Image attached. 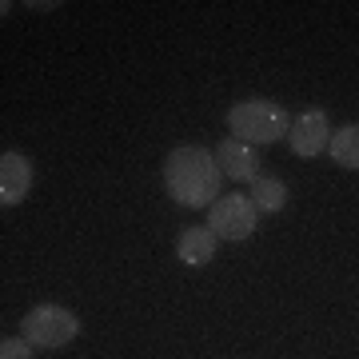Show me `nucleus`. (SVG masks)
I'll return each instance as SVG.
<instances>
[{
  "label": "nucleus",
  "instance_id": "f257e3e1",
  "mask_svg": "<svg viewBox=\"0 0 359 359\" xmlns=\"http://www.w3.org/2000/svg\"><path fill=\"white\" fill-rule=\"evenodd\" d=\"M164 188L180 208H212L224 188V172L216 164V152L200 144H180L164 156Z\"/></svg>",
  "mask_w": 359,
  "mask_h": 359
},
{
  "label": "nucleus",
  "instance_id": "f03ea898",
  "mask_svg": "<svg viewBox=\"0 0 359 359\" xmlns=\"http://www.w3.org/2000/svg\"><path fill=\"white\" fill-rule=\"evenodd\" d=\"M228 132L236 140L252 144V148H268V144L287 140L292 132V116L287 108L276 100H264V96H252V100H240L228 108Z\"/></svg>",
  "mask_w": 359,
  "mask_h": 359
},
{
  "label": "nucleus",
  "instance_id": "7ed1b4c3",
  "mask_svg": "<svg viewBox=\"0 0 359 359\" xmlns=\"http://www.w3.org/2000/svg\"><path fill=\"white\" fill-rule=\"evenodd\" d=\"M20 335L36 351H60V347H68L80 335V316L60 308V304H40V308H32L20 320Z\"/></svg>",
  "mask_w": 359,
  "mask_h": 359
},
{
  "label": "nucleus",
  "instance_id": "20e7f679",
  "mask_svg": "<svg viewBox=\"0 0 359 359\" xmlns=\"http://www.w3.org/2000/svg\"><path fill=\"white\" fill-rule=\"evenodd\" d=\"M208 228L216 231V240H228V244H240L252 231L259 228V208L252 204V196L244 192H228L219 196L216 204L208 208Z\"/></svg>",
  "mask_w": 359,
  "mask_h": 359
},
{
  "label": "nucleus",
  "instance_id": "39448f33",
  "mask_svg": "<svg viewBox=\"0 0 359 359\" xmlns=\"http://www.w3.org/2000/svg\"><path fill=\"white\" fill-rule=\"evenodd\" d=\"M287 144L299 160H316V156L327 152L332 144V124H327V112L323 108H308V112L292 116V132H287Z\"/></svg>",
  "mask_w": 359,
  "mask_h": 359
},
{
  "label": "nucleus",
  "instance_id": "423d86ee",
  "mask_svg": "<svg viewBox=\"0 0 359 359\" xmlns=\"http://www.w3.org/2000/svg\"><path fill=\"white\" fill-rule=\"evenodd\" d=\"M216 164H219V172H224V180L252 184V180H259V148L228 136V140L216 144Z\"/></svg>",
  "mask_w": 359,
  "mask_h": 359
},
{
  "label": "nucleus",
  "instance_id": "0eeeda50",
  "mask_svg": "<svg viewBox=\"0 0 359 359\" xmlns=\"http://www.w3.org/2000/svg\"><path fill=\"white\" fill-rule=\"evenodd\" d=\"M32 180H36V172L25 152H4L0 156V204L16 208L32 192Z\"/></svg>",
  "mask_w": 359,
  "mask_h": 359
},
{
  "label": "nucleus",
  "instance_id": "6e6552de",
  "mask_svg": "<svg viewBox=\"0 0 359 359\" xmlns=\"http://www.w3.org/2000/svg\"><path fill=\"white\" fill-rule=\"evenodd\" d=\"M216 244L219 240L208 224H188V228L176 236V259L188 264V268H204V264H212V256H216Z\"/></svg>",
  "mask_w": 359,
  "mask_h": 359
},
{
  "label": "nucleus",
  "instance_id": "1a4fd4ad",
  "mask_svg": "<svg viewBox=\"0 0 359 359\" xmlns=\"http://www.w3.org/2000/svg\"><path fill=\"white\" fill-rule=\"evenodd\" d=\"M252 204L259 208V216H276V212H283L287 208V200H292V192H287V184L276 176H259L252 180Z\"/></svg>",
  "mask_w": 359,
  "mask_h": 359
},
{
  "label": "nucleus",
  "instance_id": "9d476101",
  "mask_svg": "<svg viewBox=\"0 0 359 359\" xmlns=\"http://www.w3.org/2000/svg\"><path fill=\"white\" fill-rule=\"evenodd\" d=\"M327 156H332L339 168L359 172V124H344V128H335L332 132V144H327Z\"/></svg>",
  "mask_w": 359,
  "mask_h": 359
},
{
  "label": "nucleus",
  "instance_id": "9b49d317",
  "mask_svg": "<svg viewBox=\"0 0 359 359\" xmlns=\"http://www.w3.org/2000/svg\"><path fill=\"white\" fill-rule=\"evenodd\" d=\"M0 359H36V347L25 335H4L0 339Z\"/></svg>",
  "mask_w": 359,
  "mask_h": 359
}]
</instances>
